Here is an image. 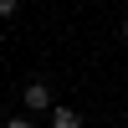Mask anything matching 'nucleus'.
Here are the masks:
<instances>
[{
	"mask_svg": "<svg viewBox=\"0 0 128 128\" xmlns=\"http://www.w3.org/2000/svg\"><path fill=\"white\" fill-rule=\"evenodd\" d=\"M123 36H128V20H123Z\"/></svg>",
	"mask_w": 128,
	"mask_h": 128,
	"instance_id": "5",
	"label": "nucleus"
},
{
	"mask_svg": "<svg viewBox=\"0 0 128 128\" xmlns=\"http://www.w3.org/2000/svg\"><path fill=\"white\" fill-rule=\"evenodd\" d=\"M5 128H31V123H26V118H10V123H5Z\"/></svg>",
	"mask_w": 128,
	"mask_h": 128,
	"instance_id": "4",
	"label": "nucleus"
},
{
	"mask_svg": "<svg viewBox=\"0 0 128 128\" xmlns=\"http://www.w3.org/2000/svg\"><path fill=\"white\" fill-rule=\"evenodd\" d=\"M26 108H51V92H46V82H31V87H26Z\"/></svg>",
	"mask_w": 128,
	"mask_h": 128,
	"instance_id": "1",
	"label": "nucleus"
},
{
	"mask_svg": "<svg viewBox=\"0 0 128 128\" xmlns=\"http://www.w3.org/2000/svg\"><path fill=\"white\" fill-rule=\"evenodd\" d=\"M10 10H16V0H0V16H10Z\"/></svg>",
	"mask_w": 128,
	"mask_h": 128,
	"instance_id": "3",
	"label": "nucleus"
},
{
	"mask_svg": "<svg viewBox=\"0 0 128 128\" xmlns=\"http://www.w3.org/2000/svg\"><path fill=\"white\" fill-rule=\"evenodd\" d=\"M51 128H82V118L72 108H51Z\"/></svg>",
	"mask_w": 128,
	"mask_h": 128,
	"instance_id": "2",
	"label": "nucleus"
}]
</instances>
